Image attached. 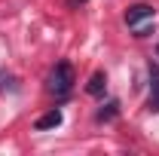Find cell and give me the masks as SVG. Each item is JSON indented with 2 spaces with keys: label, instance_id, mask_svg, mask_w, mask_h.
<instances>
[{
  "label": "cell",
  "instance_id": "cell-4",
  "mask_svg": "<svg viewBox=\"0 0 159 156\" xmlns=\"http://www.w3.org/2000/svg\"><path fill=\"white\" fill-rule=\"evenodd\" d=\"M58 126H61V110H55V107H52L49 113H43V117L34 122L37 132H49V129H58Z\"/></svg>",
  "mask_w": 159,
  "mask_h": 156
},
{
  "label": "cell",
  "instance_id": "cell-1",
  "mask_svg": "<svg viewBox=\"0 0 159 156\" xmlns=\"http://www.w3.org/2000/svg\"><path fill=\"white\" fill-rule=\"evenodd\" d=\"M70 86H74V67H70L67 61L55 64V71L49 74V92H55V95H67Z\"/></svg>",
  "mask_w": 159,
  "mask_h": 156
},
{
  "label": "cell",
  "instance_id": "cell-3",
  "mask_svg": "<svg viewBox=\"0 0 159 156\" xmlns=\"http://www.w3.org/2000/svg\"><path fill=\"white\" fill-rule=\"evenodd\" d=\"M147 107L156 113L159 110V64H150V101Z\"/></svg>",
  "mask_w": 159,
  "mask_h": 156
},
{
  "label": "cell",
  "instance_id": "cell-5",
  "mask_svg": "<svg viewBox=\"0 0 159 156\" xmlns=\"http://www.w3.org/2000/svg\"><path fill=\"white\" fill-rule=\"evenodd\" d=\"M104 86H107V77L98 71V74H92L89 86H86V92H89V95H101V92H104Z\"/></svg>",
  "mask_w": 159,
  "mask_h": 156
},
{
  "label": "cell",
  "instance_id": "cell-2",
  "mask_svg": "<svg viewBox=\"0 0 159 156\" xmlns=\"http://www.w3.org/2000/svg\"><path fill=\"white\" fill-rule=\"evenodd\" d=\"M153 16H156V9L150 3H135V6L125 9V25L129 28H141L144 21H153Z\"/></svg>",
  "mask_w": 159,
  "mask_h": 156
},
{
  "label": "cell",
  "instance_id": "cell-7",
  "mask_svg": "<svg viewBox=\"0 0 159 156\" xmlns=\"http://www.w3.org/2000/svg\"><path fill=\"white\" fill-rule=\"evenodd\" d=\"M83 3H86V0H67V6H70V9H80Z\"/></svg>",
  "mask_w": 159,
  "mask_h": 156
},
{
  "label": "cell",
  "instance_id": "cell-6",
  "mask_svg": "<svg viewBox=\"0 0 159 156\" xmlns=\"http://www.w3.org/2000/svg\"><path fill=\"white\" fill-rule=\"evenodd\" d=\"M116 113H119V101H107V104L98 110V122H110Z\"/></svg>",
  "mask_w": 159,
  "mask_h": 156
}]
</instances>
